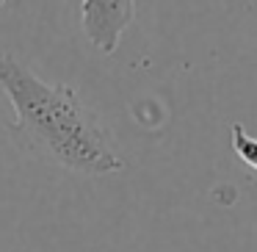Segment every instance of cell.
Listing matches in <instances>:
<instances>
[{
    "label": "cell",
    "instance_id": "3",
    "mask_svg": "<svg viewBox=\"0 0 257 252\" xmlns=\"http://www.w3.org/2000/svg\"><path fill=\"white\" fill-rule=\"evenodd\" d=\"M232 150L238 152V158L246 166L257 172V139L246 133L243 125H232Z\"/></svg>",
    "mask_w": 257,
    "mask_h": 252
},
{
    "label": "cell",
    "instance_id": "1",
    "mask_svg": "<svg viewBox=\"0 0 257 252\" xmlns=\"http://www.w3.org/2000/svg\"><path fill=\"white\" fill-rule=\"evenodd\" d=\"M0 89L14 108V133L45 161L80 175L124 166L111 133L72 86L47 83L12 53H0Z\"/></svg>",
    "mask_w": 257,
    "mask_h": 252
},
{
    "label": "cell",
    "instance_id": "2",
    "mask_svg": "<svg viewBox=\"0 0 257 252\" xmlns=\"http://www.w3.org/2000/svg\"><path fill=\"white\" fill-rule=\"evenodd\" d=\"M136 0H83L80 23L83 34L100 53L111 56L122 42V34L133 23Z\"/></svg>",
    "mask_w": 257,
    "mask_h": 252
}]
</instances>
